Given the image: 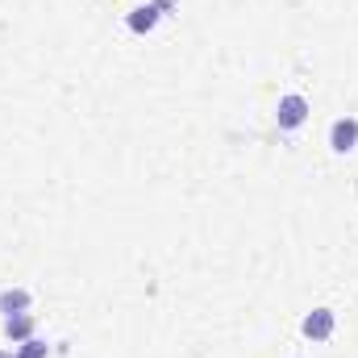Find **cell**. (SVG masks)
<instances>
[{"instance_id":"obj_1","label":"cell","mask_w":358,"mask_h":358,"mask_svg":"<svg viewBox=\"0 0 358 358\" xmlns=\"http://www.w3.org/2000/svg\"><path fill=\"white\" fill-rule=\"evenodd\" d=\"M275 121H279V129H300V125L308 121V100H304L300 92L279 96V104H275Z\"/></svg>"},{"instance_id":"obj_2","label":"cell","mask_w":358,"mask_h":358,"mask_svg":"<svg viewBox=\"0 0 358 358\" xmlns=\"http://www.w3.org/2000/svg\"><path fill=\"white\" fill-rule=\"evenodd\" d=\"M334 325H338V317H334V308H313L308 317H304V338L308 342H329L334 338Z\"/></svg>"},{"instance_id":"obj_3","label":"cell","mask_w":358,"mask_h":358,"mask_svg":"<svg viewBox=\"0 0 358 358\" xmlns=\"http://www.w3.org/2000/svg\"><path fill=\"white\" fill-rule=\"evenodd\" d=\"M329 146L338 150V155H350L358 146V117H338L334 125H329Z\"/></svg>"},{"instance_id":"obj_4","label":"cell","mask_w":358,"mask_h":358,"mask_svg":"<svg viewBox=\"0 0 358 358\" xmlns=\"http://www.w3.org/2000/svg\"><path fill=\"white\" fill-rule=\"evenodd\" d=\"M167 8H171V0H155V4H142V8H134V13H129V29H134V34H150Z\"/></svg>"},{"instance_id":"obj_5","label":"cell","mask_w":358,"mask_h":358,"mask_svg":"<svg viewBox=\"0 0 358 358\" xmlns=\"http://www.w3.org/2000/svg\"><path fill=\"white\" fill-rule=\"evenodd\" d=\"M29 304H34V296H29L25 287H4V292H0V313H4V317L29 313Z\"/></svg>"},{"instance_id":"obj_6","label":"cell","mask_w":358,"mask_h":358,"mask_svg":"<svg viewBox=\"0 0 358 358\" xmlns=\"http://www.w3.org/2000/svg\"><path fill=\"white\" fill-rule=\"evenodd\" d=\"M4 334H8L13 342H29V338H34V317H29V313H13V317H4Z\"/></svg>"},{"instance_id":"obj_7","label":"cell","mask_w":358,"mask_h":358,"mask_svg":"<svg viewBox=\"0 0 358 358\" xmlns=\"http://www.w3.org/2000/svg\"><path fill=\"white\" fill-rule=\"evenodd\" d=\"M17 358H50V346H46V342H38V338H29V342H21V346H17Z\"/></svg>"},{"instance_id":"obj_8","label":"cell","mask_w":358,"mask_h":358,"mask_svg":"<svg viewBox=\"0 0 358 358\" xmlns=\"http://www.w3.org/2000/svg\"><path fill=\"white\" fill-rule=\"evenodd\" d=\"M0 358H17V355H8V350H0Z\"/></svg>"}]
</instances>
